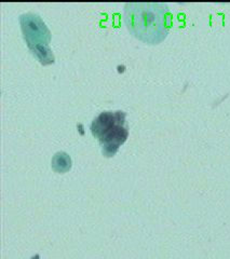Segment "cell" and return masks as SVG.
<instances>
[{"label": "cell", "instance_id": "cell-1", "mask_svg": "<svg viewBox=\"0 0 230 259\" xmlns=\"http://www.w3.org/2000/svg\"><path fill=\"white\" fill-rule=\"evenodd\" d=\"M125 22L134 37L156 45L169 32L171 13L164 3L129 2L125 4Z\"/></svg>", "mask_w": 230, "mask_h": 259}, {"label": "cell", "instance_id": "cell-2", "mask_svg": "<svg viewBox=\"0 0 230 259\" xmlns=\"http://www.w3.org/2000/svg\"><path fill=\"white\" fill-rule=\"evenodd\" d=\"M93 135L99 141L106 156H114L118 148L126 142L128 129L123 112H104L93 120Z\"/></svg>", "mask_w": 230, "mask_h": 259}, {"label": "cell", "instance_id": "cell-3", "mask_svg": "<svg viewBox=\"0 0 230 259\" xmlns=\"http://www.w3.org/2000/svg\"><path fill=\"white\" fill-rule=\"evenodd\" d=\"M25 40L42 64L53 63L54 57L49 48L51 35L43 21L37 14L27 13L20 18Z\"/></svg>", "mask_w": 230, "mask_h": 259}]
</instances>
